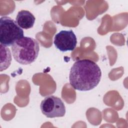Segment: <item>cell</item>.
<instances>
[{
    "label": "cell",
    "mask_w": 128,
    "mask_h": 128,
    "mask_svg": "<svg viewBox=\"0 0 128 128\" xmlns=\"http://www.w3.org/2000/svg\"><path fill=\"white\" fill-rule=\"evenodd\" d=\"M101 76L99 66L92 60L84 59L78 60L73 64L70 70L69 80L74 89L88 91L98 85Z\"/></svg>",
    "instance_id": "obj_1"
},
{
    "label": "cell",
    "mask_w": 128,
    "mask_h": 128,
    "mask_svg": "<svg viewBox=\"0 0 128 128\" xmlns=\"http://www.w3.org/2000/svg\"><path fill=\"white\" fill-rule=\"evenodd\" d=\"M11 49L16 61L20 64L26 65L36 60L39 54L40 46L34 38L24 36L16 40L12 46Z\"/></svg>",
    "instance_id": "obj_2"
},
{
    "label": "cell",
    "mask_w": 128,
    "mask_h": 128,
    "mask_svg": "<svg viewBox=\"0 0 128 128\" xmlns=\"http://www.w3.org/2000/svg\"><path fill=\"white\" fill-rule=\"evenodd\" d=\"M23 30L16 22L7 16L0 18V42L6 46H12L16 40L23 38Z\"/></svg>",
    "instance_id": "obj_3"
},
{
    "label": "cell",
    "mask_w": 128,
    "mask_h": 128,
    "mask_svg": "<svg viewBox=\"0 0 128 128\" xmlns=\"http://www.w3.org/2000/svg\"><path fill=\"white\" fill-rule=\"evenodd\" d=\"M40 108L42 113L48 118L62 117L66 114V107L62 100L56 96H49L43 100Z\"/></svg>",
    "instance_id": "obj_4"
},
{
    "label": "cell",
    "mask_w": 128,
    "mask_h": 128,
    "mask_svg": "<svg viewBox=\"0 0 128 128\" xmlns=\"http://www.w3.org/2000/svg\"><path fill=\"white\" fill-rule=\"evenodd\" d=\"M54 43L56 48L62 52L72 51L77 44V38L72 30H62L56 34Z\"/></svg>",
    "instance_id": "obj_5"
},
{
    "label": "cell",
    "mask_w": 128,
    "mask_h": 128,
    "mask_svg": "<svg viewBox=\"0 0 128 128\" xmlns=\"http://www.w3.org/2000/svg\"><path fill=\"white\" fill-rule=\"evenodd\" d=\"M36 18L30 11L22 10L18 12L16 16V22L20 27L24 29L32 28L34 25Z\"/></svg>",
    "instance_id": "obj_6"
},
{
    "label": "cell",
    "mask_w": 128,
    "mask_h": 128,
    "mask_svg": "<svg viewBox=\"0 0 128 128\" xmlns=\"http://www.w3.org/2000/svg\"><path fill=\"white\" fill-rule=\"evenodd\" d=\"M0 71L7 69L10 66L12 62V55L10 49L0 44Z\"/></svg>",
    "instance_id": "obj_7"
}]
</instances>
